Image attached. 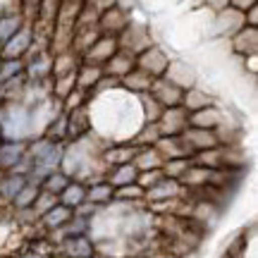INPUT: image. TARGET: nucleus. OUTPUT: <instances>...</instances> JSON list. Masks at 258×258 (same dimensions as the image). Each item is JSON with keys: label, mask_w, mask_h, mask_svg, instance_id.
<instances>
[{"label": "nucleus", "mask_w": 258, "mask_h": 258, "mask_svg": "<svg viewBox=\"0 0 258 258\" xmlns=\"http://www.w3.org/2000/svg\"><path fill=\"white\" fill-rule=\"evenodd\" d=\"M213 175H215V170H211V167H203V165H194V163H191V165H189V170L179 177V184H182V186H206L213 179Z\"/></svg>", "instance_id": "nucleus-23"}, {"label": "nucleus", "mask_w": 258, "mask_h": 258, "mask_svg": "<svg viewBox=\"0 0 258 258\" xmlns=\"http://www.w3.org/2000/svg\"><path fill=\"white\" fill-rule=\"evenodd\" d=\"M115 38H117V48H120L122 53H129V55H134V57H137L139 53H144L148 46H153L148 29L141 27V24H132V22H129L127 27L122 29V34H117Z\"/></svg>", "instance_id": "nucleus-2"}, {"label": "nucleus", "mask_w": 258, "mask_h": 258, "mask_svg": "<svg viewBox=\"0 0 258 258\" xmlns=\"http://www.w3.org/2000/svg\"><path fill=\"white\" fill-rule=\"evenodd\" d=\"M57 201L67 206V208H79L84 201H86V186L79 184V182H70V184L64 186L62 191L57 194Z\"/></svg>", "instance_id": "nucleus-25"}, {"label": "nucleus", "mask_w": 258, "mask_h": 258, "mask_svg": "<svg viewBox=\"0 0 258 258\" xmlns=\"http://www.w3.org/2000/svg\"><path fill=\"white\" fill-rule=\"evenodd\" d=\"M0 127L5 141H24L31 134V117L24 105L10 103L8 108H0Z\"/></svg>", "instance_id": "nucleus-1"}, {"label": "nucleus", "mask_w": 258, "mask_h": 258, "mask_svg": "<svg viewBox=\"0 0 258 258\" xmlns=\"http://www.w3.org/2000/svg\"><path fill=\"white\" fill-rule=\"evenodd\" d=\"M148 93H151L163 108H175V105H182V93L184 91L177 89V86H172L170 82H165L163 77H158V79H153Z\"/></svg>", "instance_id": "nucleus-10"}, {"label": "nucleus", "mask_w": 258, "mask_h": 258, "mask_svg": "<svg viewBox=\"0 0 258 258\" xmlns=\"http://www.w3.org/2000/svg\"><path fill=\"white\" fill-rule=\"evenodd\" d=\"M137 67V62H134V55H129V53H122V50H117L115 55L108 60V62L103 64V74H110V77H115V79H122V77H127L132 70Z\"/></svg>", "instance_id": "nucleus-18"}, {"label": "nucleus", "mask_w": 258, "mask_h": 258, "mask_svg": "<svg viewBox=\"0 0 258 258\" xmlns=\"http://www.w3.org/2000/svg\"><path fill=\"white\" fill-rule=\"evenodd\" d=\"M241 27H244V15L237 12L234 8H225L222 12L215 15V27H213V31H215L218 36H234Z\"/></svg>", "instance_id": "nucleus-13"}, {"label": "nucleus", "mask_w": 258, "mask_h": 258, "mask_svg": "<svg viewBox=\"0 0 258 258\" xmlns=\"http://www.w3.org/2000/svg\"><path fill=\"white\" fill-rule=\"evenodd\" d=\"M186 122H189V127H196V129H215L222 127V122H225V115H222L220 108H215V105H208V108H201V110H194L186 115Z\"/></svg>", "instance_id": "nucleus-11"}, {"label": "nucleus", "mask_w": 258, "mask_h": 258, "mask_svg": "<svg viewBox=\"0 0 258 258\" xmlns=\"http://www.w3.org/2000/svg\"><path fill=\"white\" fill-rule=\"evenodd\" d=\"M132 163H134V167L139 172H144V170H160L163 158H160V153L153 146H146V148H139L137 156L132 158Z\"/></svg>", "instance_id": "nucleus-24"}, {"label": "nucleus", "mask_w": 258, "mask_h": 258, "mask_svg": "<svg viewBox=\"0 0 258 258\" xmlns=\"http://www.w3.org/2000/svg\"><path fill=\"white\" fill-rule=\"evenodd\" d=\"M117 38L115 36H98L91 43V48L84 53V64H96V67H103L115 53H117Z\"/></svg>", "instance_id": "nucleus-6"}, {"label": "nucleus", "mask_w": 258, "mask_h": 258, "mask_svg": "<svg viewBox=\"0 0 258 258\" xmlns=\"http://www.w3.org/2000/svg\"><path fill=\"white\" fill-rule=\"evenodd\" d=\"M62 251L67 258H89L93 256V244L84 234L79 237H67L62 241Z\"/></svg>", "instance_id": "nucleus-20"}, {"label": "nucleus", "mask_w": 258, "mask_h": 258, "mask_svg": "<svg viewBox=\"0 0 258 258\" xmlns=\"http://www.w3.org/2000/svg\"><path fill=\"white\" fill-rule=\"evenodd\" d=\"M103 77V67H96V64H82L77 67V89L82 91H93L96 82Z\"/></svg>", "instance_id": "nucleus-27"}, {"label": "nucleus", "mask_w": 258, "mask_h": 258, "mask_svg": "<svg viewBox=\"0 0 258 258\" xmlns=\"http://www.w3.org/2000/svg\"><path fill=\"white\" fill-rule=\"evenodd\" d=\"M129 24V15L127 10H122L120 5L105 10L103 15H98V29H101L103 36H117L122 34V29Z\"/></svg>", "instance_id": "nucleus-9"}, {"label": "nucleus", "mask_w": 258, "mask_h": 258, "mask_svg": "<svg viewBox=\"0 0 258 258\" xmlns=\"http://www.w3.org/2000/svg\"><path fill=\"white\" fill-rule=\"evenodd\" d=\"M134 62H137V70H141V72L151 74L153 79H158V77L165 74L170 55H167L160 46H148L144 53H139V55L134 57Z\"/></svg>", "instance_id": "nucleus-4"}, {"label": "nucleus", "mask_w": 258, "mask_h": 258, "mask_svg": "<svg viewBox=\"0 0 258 258\" xmlns=\"http://www.w3.org/2000/svg\"><path fill=\"white\" fill-rule=\"evenodd\" d=\"M70 184V177L64 175V172H53V175H48L43 182H41V186H43V191H50V194H60L64 189V186Z\"/></svg>", "instance_id": "nucleus-40"}, {"label": "nucleus", "mask_w": 258, "mask_h": 258, "mask_svg": "<svg viewBox=\"0 0 258 258\" xmlns=\"http://www.w3.org/2000/svg\"><path fill=\"white\" fill-rule=\"evenodd\" d=\"M89 258H96V256H89Z\"/></svg>", "instance_id": "nucleus-53"}, {"label": "nucleus", "mask_w": 258, "mask_h": 258, "mask_svg": "<svg viewBox=\"0 0 258 258\" xmlns=\"http://www.w3.org/2000/svg\"><path fill=\"white\" fill-rule=\"evenodd\" d=\"M163 79L170 82L172 86H177V89L186 91V89H191L194 84H196V72H194L191 64L182 62V60H170L165 74H163Z\"/></svg>", "instance_id": "nucleus-8"}, {"label": "nucleus", "mask_w": 258, "mask_h": 258, "mask_svg": "<svg viewBox=\"0 0 258 258\" xmlns=\"http://www.w3.org/2000/svg\"><path fill=\"white\" fill-rule=\"evenodd\" d=\"M117 5V0H84V8L93 10L96 15H103L105 10H110Z\"/></svg>", "instance_id": "nucleus-48"}, {"label": "nucleus", "mask_w": 258, "mask_h": 258, "mask_svg": "<svg viewBox=\"0 0 258 258\" xmlns=\"http://www.w3.org/2000/svg\"><path fill=\"white\" fill-rule=\"evenodd\" d=\"M253 5H256V0H230V8H234L237 12H241V15H244L246 10H251Z\"/></svg>", "instance_id": "nucleus-49"}, {"label": "nucleus", "mask_w": 258, "mask_h": 258, "mask_svg": "<svg viewBox=\"0 0 258 258\" xmlns=\"http://www.w3.org/2000/svg\"><path fill=\"white\" fill-rule=\"evenodd\" d=\"M191 165V158H170V160H163V177H170V179H177L179 182V177L184 175L186 170Z\"/></svg>", "instance_id": "nucleus-30"}, {"label": "nucleus", "mask_w": 258, "mask_h": 258, "mask_svg": "<svg viewBox=\"0 0 258 258\" xmlns=\"http://www.w3.org/2000/svg\"><path fill=\"white\" fill-rule=\"evenodd\" d=\"M24 184H27V177L24 175H15V172H12L10 177H5V179L0 182V194H3V199H10V201H12Z\"/></svg>", "instance_id": "nucleus-34"}, {"label": "nucleus", "mask_w": 258, "mask_h": 258, "mask_svg": "<svg viewBox=\"0 0 258 258\" xmlns=\"http://www.w3.org/2000/svg\"><path fill=\"white\" fill-rule=\"evenodd\" d=\"M182 194V184L177 179H170V177H163L160 182H156L153 186H148L144 191V199H148L151 203L156 201H167V199H177Z\"/></svg>", "instance_id": "nucleus-15"}, {"label": "nucleus", "mask_w": 258, "mask_h": 258, "mask_svg": "<svg viewBox=\"0 0 258 258\" xmlns=\"http://www.w3.org/2000/svg\"><path fill=\"white\" fill-rule=\"evenodd\" d=\"M64 115H67V137L74 139V141H79L91 129V117H89L86 105H82V108H77L72 112H64Z\"/></svg>", "instance_id": "nucleus-16"}, {"label": "nucleus", "mask_w": 258, "mask_h": 258, "mask_svg": "<svg viewBox=\"0 0 258 258\" xmlns=\"http://www.w3.org/2000/svg\"><path fill=\"white\" fill-rule=\"evenodd\" d=\"M64 137H67V115H64V112H57L46 129V139H50V141H62Z\"/></svg>", "instance_id": "nucleus-36"}, {"label": "nucleus", "mask_w": 258, "mask_h": 258, "mask_svg": "<svg viewBox=\"0 0 258 258\" xmlns=\"http://www.w3.org/2000/svg\"><path fill=\"white\" fill-rule=\"evenodd\" d=\"M182 139L189 146V151L194 153H201V151H208V148H218L220 146V137L213 132V129H196V127H186L182 132Z\"/></svg>", "instance_id": "nucleus-7"}, {"label": "nucleus", "mask_w": 258, "mask_h": 258, "mask_svg": "<svg viewBox=\"0 0 258 258\" xmlns=\"http://www.w3.org/2000/svg\"><path fill=\"white\" fill-rule=\"evenodd\" d=\"M137 175H139V170L134 167V163L115 165V170L110 172V179H108V184H110L112 189H117V186H127V184H134V182H137Z\"/></svg>", "instance_id": "nucleus-28"}, {"label": "nucleus", "mask_w": 258, "mask_h": 258, "mask_svg": "<svg viewBox=\"0 0 258 258\" xmlns=\"http://www.w3.org/2000/svg\"><path fill=\"white\" fill-rule=\"evenodd\" d=\"M74 89H77V72H70V74H64V77H55V82H53V93H55V98H60V101L70 91H74Z\"/></svg>", "instance_id": "nucleus-37"}, {"label": "nucleus", "mask_w": 258, "mask_h": 258, "mask_svg": "<svg viewBox=\"0 0 258 258\" xmlns=\"http://www.w3.org/2000/svg\"><path fill=\"white\" fill-rule=\"evenodd\" d=\"M151 84H153V77L146 72H141V70H132V72L127 74V77H122L120 79V86L124 89V91L134 93V96H144V93L151 91Z\"/></svg>", "instance_id": "nucleus-17"}, {"label": "nucleus", "mask_w": 258, "mask_h": 258, "mask_svg": "<svg viewBox=\"0 0 258 258\" xmlns=\"http://www.w3.org/2000/svg\"><path fill=\"white\" fill-rule=\"evenodd\" d=\"M208 105H213V98H211V93L203 91V89L191 86V89H186V91L182 93V108H184L186 112L201 110V108H208Z\"/></svg>", "instance_id": "nucleus-21"}, {"label": "nucleus", "mask_w": 258, "mask_h": 258, "mask_svg": "<svg viewBox=\"0 0 258 258\" xmlns=\"http://www.w3.org/2000/svg\"><path fill=\"white\" fill-rule=\"evenodd\" d=\"M86 225H89V220H86V218L77 215V220H74V215H72V220L67 222V225H62V227H60V232L64 234V239H67V237H79V234H84V232H86Z\"/></svg>", "instance_id": "nucleus-44"}, {"label": "nucleus", "mask_w": 258, "mask_h": 258, "mask_svg": "<svg viewBox=\"0 0 258 258\" xmlns=\"http://www.w3.org/2000/svg\"><path fill=\"white\" fill-rule=\"evenodd\" d=\"M22 24H24V22H22L19 15H5V17H0V46L15 36Z\"/></svg>", "instance_id": "nucleus-33"}, {"label": "nucleus", "mask_w": 258, "mask_h": 258, "mask_svg": "<svg viewBox=\"0 0 258 258\" xmlns=\"http://www.w3.org/2000/svg\"><path fill=\"white\" fill-rule=\"evenodd\" d=\"M232 50L241 57L258 55V29L244 24V27L232 36Z\"/></svg>", "instance_id": "nucleus-12"}, {"label": "nucleus", "mask_w": 258, "mask_h": 258, "mask_svg": "<svg viewBox=\"0 0 258 258\" xmlns=\"http://www.w3.org/2000/svg\"><path fill=\"white\" fill-rule=\"evenodd\" d=\"M112 189L108 182H98V184H93L91 189H86V201L93 203V206H98V203H108L112 199Z\"/></svg>", "instance_id": "nucleus-35"}, {"label": "nucleus", "mask_w": 258, "mask_h": 258, "mask_svg": "<svg viewBox=\"0 0 258 258\" xmlns=\"http://www.w3.org/2000/svg\"><path fill=\"white\" fill-rule=\"evenodd\" d=\"M24 72V64L22 60H0V84H5L8 79L17 77Z\"/></svg>", "instance_id": "nucleus-43"}, {"label": "nucleus", "mask_w": 258, "mask_h": 258, "mask_svg": "<svg viewBox=\"0 0 258 258\" xmlns=\"http://www.w3.org/2000/svg\"><path fill=\"white\" fill-rule=\"evenodd\" d=\"M24 153H27L24 141H5V144H0V167L12 170L22 160Z\"/></svg>", "instance_id": "nucleus-19"}, {"label": "nucleus", "mask_w": 258, "mask_h": 258, "mask_svg": "<svg viewBox=\"0 0 258 258\" xmlns=\"http://www.w3.org/2000/svg\"><path fill=\"white\" fill-rule=\"evenodd\" d=\"M112 199H117V201H139V199H144V189L137 182L127 186H117L112 191Z\"/></svg>", "instance_id": "nucleus-41"}, {"label": "nucleus", "mask_w": 258, "mask_h": 258, "mask_svg": "<svg viewBox=\"0 0 258 258\" xmlns=\"http://www.w3.org/2000/svg\"><path fill=\"white\" fill-rule=\"evenodd\" d=\"M57 203H60V201H57L55 194L43 191V189H41V191H38V196H36V201L31 203V208H34V213L41 218V215H46V213L50 211L53 206H57Z\"/></svg>", "instance_id": "nucleus-38"}, {"label": "nucleus", "mask_w": 258, "mask_h": 258, "mask_svg": "<svg viewBox=\"0 0 258 258\" xmlns=\"http://www.w3.org/2000/svg\"><path fill=\"white\" fill-rule=\"evenodd\" d=\"M186 115L189 112L182 108V105H175V108H165V110L160 112V117H158V132H160V137H179L186 127H189V122H186Z\"/></svg>", "instance_id": "nucleus-5"}, {"label": "nucleus", "mask_w": 258, "mask_h": 258, "mask_svg": "<svg viewBox=\"0 0 258 258\" xmlns=\"http://www.w3.org/2000/svg\"><path fill=\"white\" fill-rule=\"evenodd\" d=\"M244 70H249V74H256L258 72V55L244 57Z\"/></svg>", "instance_id": "nucleus-51"}, {"label": "nucleus", "mask_w": 258, "mask_h": 258, "mask_svg": "<svg viewBox=\"0 0 258 258\" xmlns=\"http://www.w3.org/2000/svg\"><path fill=\"white\" fill-rule=\"evenodd\" d=\"M153 148L160 153L163 160H170V158H191V151L184 144L182 134L179 137H160Z\"/></svg>", "instance_id": "nucleus-14"}, {"label": "nucleus", "mask_w": 258, "mask_h": 258, "mask_svg": "<svg viewBox=\"0 0 258 258\" xmlns=\"http://www.w3.org/2000/svg\"><path fill=\"white\" fill-rule=\"evenodd\" d=\"M117 89H120V79H115V77H110V74H103L101 79L96 82V86H93V91H96V93L117 91Z\"/></svg>", "instance_id": "nucleus-47"}, {"label": "nucleus", "mask_w": 258, "mask_h": 258, "mask_svg": "<svg viewBox=\"0 0 258 258\" xmlns=\"http://www.w3.org/2000/svg\"><path fill=\"white\" fill-rule=\"evenodd\" d=\"M72 215H74L72 208H67V206H62V203H57V206H53L46 215H41V220H43V225H46L48 230H60L62 225H67V222L72 220Z\"/></svg>", "instance_id": "nucleus-26"}, {"label": "nucleus", "mask_w": 258, "mask_h": 258, "mask_svg": "<svg viewBox=\"0 0 258 258\" xmlns=\"http://www.w3.org/2000/svg\"><path fill=\"white\" fill-rule=\"evenodd\" d=\"M160 139V132H158L156 122H146L144 127L139 129V134L134 137V146L146 148V146H156V141Z\"/></svg>", "instance_id": "nucleus-32"}, {"label": "nucleus", "mask_w": 258, "mask_h": 258, "mask_svg": "<svg viewBox=\"0 0 258 258\" xmlns=\"http://www.w3.org/2000/svg\"><path fill=\"white\" fill-rule=\"evenodd\" d=\"M139 146H129V144H124V146H115V148H108L105 153H103V160L108 163V165H124V163H132V158L137 156Z\"/></svg>", "instance_id": "nucleus-29"}, {"label": "nucleus", "mask_w": 258, "mask_h": 258, "mask_svg": "<svg viewBox=\"0 0 258 258\" xmlns=\"http://www.w3.org/2000/svg\"><path fill=\"white\" fill-rule=\"evenodd\" d=\"M31 43H34V27H31V22H27L19 27L15 36L0 46V60H22L29 53Z\"/></svg>", "instance_id": "nucleus-3"}, {"label": "nucleus", "mask_w": 258, "mask_h": 258, "mask_svg": "<svg viewBox=\"0 0 258 258\" xmlns=\"http://www.w3.org/2000/svg\"><path fill=\"white\" fill-rule=\"evenodd\" d=\"M38 191H41V184H36V182H29L27 179V184L19 189V194L12 199V203L17 206V208H31V203L36 201V196H38Z\"/></svg>", "instance_id": "nucleus-31"}, {"label": "nucleus", "mask_w": 258, "mask_h": 258, "mask_svg": "<svg viewBox=\"0 0 258 258\" xmlns=\"http://www.w3.org/2000/svg\"><path fill=\"white\" fill-rule=\"evenodd\" d=\"M77 67H79V55L72 53V50H64V53L53 55L50 74H53V79H55V77H64V74H70V72H77Z\"/></svg>", "instance_id": "nucleus-22"}, {"label": "nucleus", "mask_w": 258, "mask_h": 258, "mask_svg": "<svg viewBox=\"0 0 258 258\" xmlns=\"http://www.w3.org/2000/svg\"><path fill=\"white\" fill-rule=\"evenodd\" d=\"M86 96H89V93L82 91V89H74V91H70L62 101H60V103H62V112H72V110H77V108H82L84 103H86Z\"/></svg>", "instance_id": "nucleus-42"}, {"label": "nucleus", "mask_w": 258, "mask_h": 258, "mask_svg": "<svg viewBox=\"0 0 258 258\" xmlns=\"http://www.w3.org/2000/svg\"><path fill=\"white\" fill-rule=\"evenodd\" d=\"M163 179V170H144V172H139L137 175V184L146 191L148 186H153L156 182Z\"/></svg>", "instance_id": "nucleus-46"}, {"label": "nucleus", "mask_w": 258, "mask_h": 258, "mask_svg": "<svg viewBox=\"0 0 258 258\" xmlns=\"http://www.w3.org/2000/svg\"><path fill=\"white\" fill-rule=\"evenodd\" d=\"M139 98H141V103H144V117H146V122H158L160 112L165 110V108H163L151 93H144V96H139Z\"/></svg>", "instance_id": "nucleus-39"}, {"label": "nucleus", "mask_w": 258, "mask_h": 258, "mask_svg": "<svg viewBox=\"0 0 258 258\" xmlns=\"http://www.w3.org/2000/svg\"><path fill=\"white\" fill-rule=\"evenodd\" d=\"M203 3H206V8L213 10L215 15H218V12H222L225 8H230V0H203Z\"/></svg>", "instance_id": "nucleus-50"}, {"label": "nucleus", "mask_w": 258, "mask_h": 258, "mask_svg": "<svg viewBox=\"0 0 258 258\" xmlns=\"http://www.w3.org/2000/svg\"><path fill=\"white\" fill-rule=\"evenodd\" d=\"M50 64H53V55H43L38 62L29 64V77H36V79H41V77H46V74H50Z\"/></svg>", "instance_id": "nucleus-45"}, {"label": "nucleus", "mask_w": 258, "mask_h": 258, "mask_svg": "<svg viewBox=\"0 0 258 258\" xmlns=\"http://www.w3.org/2000/svg\"><path fill=\"white\" fill-rule=\"evenodd\" d=\"M57 258H67V256H57Z\"/></svg>", "instance_id": "nucleus-52"}]
</instances>
